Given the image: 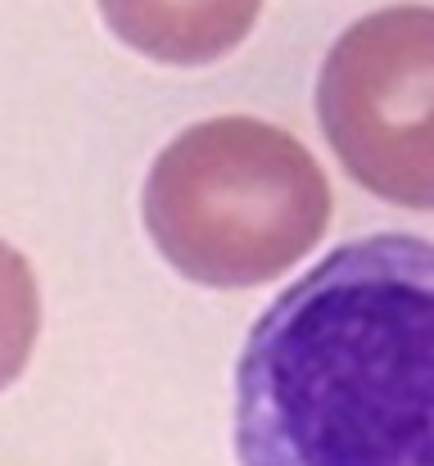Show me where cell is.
<instances>
[{
    "instance_id": "1",
    "label": "cell",
    "mask_w": 434,
    "mask_h": 466,
    "mask_svg": "<svg viewBox=\"0 0 434 466\" xmlns=\"http://www.w3.org/2000/svg\"><path fill=\"white\" fill-rule=\"evenodd\" d=\"M240 466H434V240L330 249L254 321Z\"/></svg>"
},
{
    "instance_id": "3",
    "label": "cell",
    "mask_w": 434,
    "mask_h": 466,
    "mask_svg": "<svg viewBox=\"0 0 434 466\" xmlns=\"http://www.w3.org/2000/svg\"><path fill=\"white\" fill-rule=\"evenodd\" d=\"M317 118L353 181L430 213L434 5H389L358 18L321 64Z\"/></svg>"
},
{
    "instance_id": "5",
    "label": "cell",
    "mask_w": 434,
    "mask_h": 466,
    "mask_svg": "<svg viewBox=\"0 0 434 466\" xmlns=\"http://www.w3.org/2000/svg\"><path fill=\"white\" fill-rule=\"evenodd\" d=\"M41 330V295L27 258L0 240V390L14 385L36 349Z\"/></svg>"
},
{
    "instance_id": "4",
    "label": "cell",
    "mask_w": 434,
    "mask_h": 466,
    "mask_svg": "<svg viewBox=\"0 0 434 466\" xmlns=\"http://www.w3.org/2000/svg\"><path fill=\"white\" fill-rule=\"evenodd\" d=\"M100 14L145 59L199 68L231 55L254 32L263 0H100Z\"/></svg>"
},
{
    "instance_id": "2",
    "label": "cell",
    "mask_w": 434,
    "mask_h": 466,
    "mask_svg": "<svg viewBox=\"0 0 434 466\" xmlns=\"http://www.w3.org/2000/svg\"><path fill=\"white\" fill-rule=\"evenodd\" d=\"M141 208L154 249L186 281L249 290L317 249L330 186L298 137L231 114L158 150Z\"/></svg>"
}]
</instances>
